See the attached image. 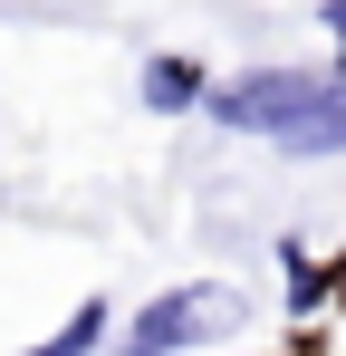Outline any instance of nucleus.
<instances>
[{
    "label": "nucleus",
    "instance_id": "f257e3e1",
    "mask_svg": "<svg viewBox=\"0 0 346 356\" xmlns=\"http://www.w3.org/2000/svg\"><path fill=\"white\" fill-rule=\"evenodd\" d=\"M327 87H337V77H308V67H250V77H222L202 106H212V125H231V135H288L298 116H318Z\"/></svg>",
    "mask_w": 346,
    "mask_h": 356
},
{
    "label": "nucleus",
    "instance_id": "f03ea898",
    "mask_svg": "<svg viewBox=\"0 0 346 356\" xmlns=\"http://www.w3.org/2000/svg\"><path fill=\"white\" fill-rule=\"evenodd\" d=\"M222 327H240V289H222V280H192V289H164L135 327H125V347L115 356H173V347H202V337H222Z\"/></svg>",
    "mask_w": 346,
    "mask_h": 356
},
{
    "label": "nucleus",
    "instance_id": "7ed1b4c3",
    "mask_svg": "<svg viewBox=\"0 0 346 356\" xmlns=\"http://www.w3.org/2000/svg\"><path fill=\"white\" fill-rule=\"evenodd\" d=\"M202 97H212V87H202L192 58H154L145 67V106H154V116H183V106H202Z\"/></svg>",
    "mask_w": 346,
    "mask_h": 356
},
{
    "label": "nucleus",
    "instance_id": "20e7f679",
    "mask_svg": "<svg viewBox=\"0 0 346 356\" xmlns=\"http://www.w3.org/2000/svg\"><path fill=\"white\" fill-rule=\"evenodd\" d=\"M279 145H288V154H337V145H346V77L318 97V116H298V125H288Z\"/></svg>",
    "mask_w": 346,
    "mask_h": 356
},
{
    "label": "nucleus",
    "instance_id": "39448f33",
    "mask_svg": "<svg viewBox=\"0 0 346 356\" xmlns=\"http://www.w3.org/2000/svg\"><path fill=\"white\" fill-rule=\"evenodd\" d=\"M106 327H115V318H106V298H87V308L58 327L49 347H29V356H97V347H106Z\"/></svg>",
    "mask_w": 346,
    "mask_h": 356
},
{
    "label": "nucleus",
    "instance_id": "423d86ee",
    "mask_svg": "<svg viewBox=\"0 0 346 356\" xmlns=\"http://www.w3.org/2000/svg\"><path fill=\"white\" fill-rule=\"evenodd\" d=\"M288 308H318V270H308V250H288Z\"/></svg>",
    "mask_w": 346,
    "mask_h": 356
},
{
    "label": "nucleus",
    "instance_id": "0eeeda50",
    "mask_svg": "<svg viewBox=\"0 0 346 356\" xmlns=\"http://www.w3.org/2000/svg\"><path fill=\"white\" fill-rule=\"evenodd\" d=\"M318 19H327V39H337V49H346V0H327V10H318Z\"/></svg>",
    "mask_w": 346,
    "mask_h": 356
}]
</instances>
